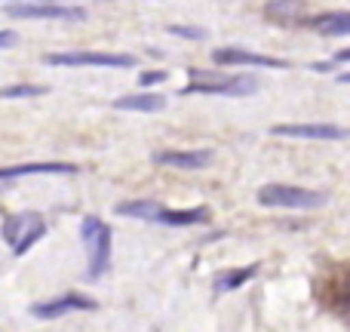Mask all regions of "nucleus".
Returning <instances> with one entry per match:
<instances>
[{
	"label": "nucleus",
	"mask_w": 350,
	"mask_h": 332,
	"mask_svg": "<svg viewBox=\"0 0 350 332\" xmlns=\"http://www.w3.org/2000/svg\"><path fill=\"white\" fill-rule=\"evenodd\" d=\"M258 203L283 206V209H320L329 203V194L301 185H286V181H271V185L258 188Z\"/></svg>",
	"instance_id": "nucleus-1"
},
{
	"label": "nucleus",
	"mask_w": 350,
	"mask_h": 332,
	"mask_svg": "<svg viewBox=\"0 0 350 332\" xmlns=\"http://www.w3.org/2000/svg\"><path fill=\"white\" fill-rule=\"evenodd\" d=\"M80 240L86 249V265L90 280H98L111 268V228L96 216H86L80 222Z\"/></svg>",
	"instance_id": "nucleus-2"
},
{
	"label": "nucleus",
	"mask_w": 350,
	"mask_h": 332,
	"mask_svg": "<svg viewBox=\"0 0 350 332\" xmlns=\"http://www.w3.org/2000/svg\"><path fill=\"white\" fill-rule=\"evenodd\" d=\"M258 90V80L246 77V74H230V77H218V74H203L191 68V84L181 90V96H252Z\"/></svg>",
	"instance_id": "nucleus-3"
},
{
	"label": "nucleus",
	"mask_w": 350,
	"mask_h": 332,
	"mask_svg": "<svg viewBox=\"0 0 350 332\" xmlns=\"http://www.w3.org/2000/svg\"><path fill=\"white\" fill-rule=\"evenodd\" d=\"M0 234H3V243L12 249V253L25 255L43 234H46V222H43L37 212H18V216L6 218Z\"/></svg>",
	"instance_id": "nucleus-4"
},
{
	"label": "nucleus",
	"mask_w": 350,
	"mask_h": 332,
	"mask_svg": "<svg viewBox=\"0 0 350 332\" xmlns=\"http://www.w3.org/2000/svg\"><path fill=\"white\" fill-rule=\"evenodd\" d=\"M46 65L55 68H133L135 59L126 53H46Z\"/></svg>",
	"instance_id": "nucleus-5"
},
{
	"label": "nucleus",
	"mask_w": 350,
	"mask_h": 332,
	"mask_svg": "<svg viewBox=\"0 0 350 332\" xmlns=\"http://www.w3.org/2000/svg\"><path fill=\"white\" fill-rule=\"evenodd\" d=\"M3 12L12 18H62V22H80L86 16L83 6L74 3H3Z\"/></svg>",
	"instance_id": "nucleus-6"
},
{
	"label": "nucleus",
	"mask_w": 350,
	"mask_h": 332,
	"mask_svg": "<svg viewBox=\"0 0 350 332\" xmlns=\"http://www.w3.org/2000/svg\"><path fill=\"white\" fill-rule=\"evenodd\" d=\"M98 305L92 298L80 296V292H62L59 298H49V302H40L31 308V317H40V320H59L65 314H74V311H96Z\"/></svg>",
	"instance_id": "nucleus-7"
},
{
	"label": "nucleus",
	"mask_w": 350,
	"mask_h": 332,
	"mask_svg": "<svg viewBox=\"0 0 350 332\" xmlns=\"http://www.w3.org/2000/svg\"><path fill=\"white\" fill-rule=\"evenodd\" d=\"M273 136H286V139H314V142H341L347 139L345 127L335 123H280L271 129Z\"/></svg>",
	"instance_id": "nucleus-8"
},
{
	"label": "nucleus",
	"mask_w": 350,
	"mask_h": 332,
	"mask_svg": "<svg viewBox=\"0 0 350 332\" xmlns=\"http://www.w3.org/2000/svg\"><path fill=\"white\" fill-rule=\"evenodd\" d=\"M215 65H252V68H289V62L273 59V55H261V53H249L240 47H228V49H215L212 53Z\"/></svg>",
	"instance_id": "nucleus-9"
},
{
	"label": "nucleus",
	"mask_w": 350,
	"mask_h": 332,
	"mask_svg": "<svg viewBox=\"0 0 350 332\" xmlns=\"http://www.w3.org/2000/svg\"><path fill=\"white\" fill-rule=\"evenodd\" d=\"M80 169L74 164H18V166H0V181L31 179V175H77Z\"/></svg>",
	"instance_id": "nucleus-10"
},
{
	"label": "nucleus",
	"mask_w": 350,
	"mask_h": 332,
	"mask_svg": "<svg viewBox=\"0 0 350 332\" xmlns=\"http://www.w3.org/2000/svg\"><path fill=\"white\" fill-rule=\"evenodd\" d=\"M212 160L209 151H157L154 154V164L170 166V169H203Z\"/></svg>",
	"instance_id": "nucleus-11"
},
{
	"label": "nucleus",
	"mask_w": 350,
	"mask_h": 332,
	"mask_svg": "<svg viewBox=\"0 0 350 332\" xmlns=\"http://www.w3.org/2000/svg\"><path fill=\"white\" fill-rule=\"evenodd\" d=\"M117 111H142V114H157L166 108V96L160 92H133V96H120L114 99Z\"/></svg>",
	"instance_id": "nucleus-12"
},
{
	"label": "nucleus",
	"mask_w": 350,
	"mask_h": 332,
	"mask_svg": "<svg viewBox=\"0 0 350 332\" xmlns=\"http://www.w3.org/2000/svg\"><path fill=\"white\" fill-rule=\"evenodd\" d=\"M209 222V209L206 206H193V209H170L166 206L157 225H170V228H193V225Z\"/></svg>",
	"instance_id": "nucleus-13"
},
{
	"label": "nucleus",
	"mask_w": 350,
	"mask_h": 332,
	"mask_svg": "<svg viewBox=\"0 0 350 332\" xmlns=\"http://www.w3.org/2000/svg\"><path fill=\"white\" fill-rule=\"evenodd\" d=\"M166 206L157 203V200H126V203H117V216H129L139 218V222H160Z\"/></svg>",
	"instance_id": "nucleus-14"
},
{
	"label": "nucleus",
	"mask_w": 350,
	"mask_h": 332,
	"mask_svg": "<svg viewBox=\"0 0 350 332\" xmlns=\"http://www.w3.org/2000/svg\"><path fill=\"white\" fill-rule=\"evenodd\" d=\"M310 25H314L320 34H329V37H345V34H350V16H347V12H329V16H317V18H310Z\"/></svg>",
	"instance_id": "nucleus-15"
},
{
	"label": "nucleus",
	"mask_w": 350,
	"mask_h": 332,
	"mask_svg": "<svg viewBox=\"0 0 350 332\" xmlns=\"http://www.w3.org/2000/svg\"><path fill=\"white\" fill-rule=\"evenodd\" d=\"M255 271H258V265H246V268H240V271H224V274H218L215 277L212 290L215 292H234V290H240L246 280H252Z\"/></svg>",
	"instance_id": "nucleus-16"
},
{
	"label": "nucleus",
	"mask_w": 350,
	"mask_h": 332,
	"mask_svg": "<svg viewBox=\"0 0 350 332\" xmlns=\"http://www.w3.org/2000/svg\"><path fill=\"white\" fill-rule=\"evenodd\" d=\"M49 86L43 84H12L0 90V99H34V96H46Z\"/></svg>",
	"instance_id": "nucleus-17"
},
{
	"label": "nucleus",
	"mask_w": 350,
	"mask_h": 332,
	"mask_svg": "<svg viewBox=\"0 0 350 332\" xmlns=\"http://www.w3.org/2000/svg\"><path fill=\"white\" fill-rule=\"evenodd\" d=\"M170 34H178V37H193V40H203L206 31L203 28H187V25H170Z\"/></svg>",
	"instance_id": "nucleus-18"
},
{
	"label": "nucleus",
	"mask_w": 350,
	"mask_h": 332,
	"mask_svg": "<svg viewBox=\"0 0 350 332\" xmlns=\"http://www.w3.org/2000/svg\"><path fill=\"white\" fill-rule=\"evenodd\" d=\"M166 77H170L166 71H145L139 80H142V86H154V84H163Z\"/></svg>",
	"instance_id": "nucleus-19"
},
{
	"label": "nucleus",
	"mask_w": 350,
	"mask_h": 332,
	"mask_svg": "<svg viewBox=\"0 0 350 332\" xmlns=\"http://www.w3.org/2000/svg\"><path fill=\"white\" fill-rule=\"evenodd\" d=\"M16 43H18L16 31H0V49H10V47H16Z\"/></svg>",
	"instance_id": "nucleus-20"
},
{
	"label": "nucleus",
	"mask_w": 350,
	"mask_h": 332,
	"mask_svg": "<svg viewBox=\"0 0 350 332\" xmlns=\"http://www.w3.org/2000/svg\"><path fill=\"white\" fill-rule=\"evenodd\" d=\"M350 59V49H341L338 55H335V62H347Z\"/></svg>",
	"instance_id": "nucleus-21"
}]
</instances>
